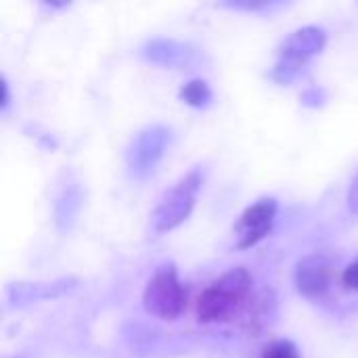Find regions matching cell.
<instances>
[{
  "mask_svg": "<svg viewBox=\"0 0 358 358\" xmlns=\"http://www.w3.org/2000/svg\"><path fill=\"white\" fill-rule=\"evenodd\" d=\"M252 285L254 279L243 266L231 268L201 292L197 300V321L224 323L235 319V315L248 304Z\"/></svg>",
  "mask_w": 358,
  "mask_h": 358,
  "instance_id": "6da1fadb",
  "label": "cell"
},
{
  "mask_svg": "<svg viewBox=\"0 0 358 358\" xmlns=\"http://www.w3.org/2000/svg\"><path fill=\"white\" fill-rule=\"evenodd\" d=\"M203 176L199 170H191L182 178H178L157 201L151 212V227L155 233H166L180 227L193 212L197 203V195L201 191Z\"/></svg>",
  "mask_w": 358,
  "mask_h": 358,
  "instance_id": "7a4b0ae2",
  "label": "cell"
},
{
  "mask_svg": "<svg viewBox=\"0 0 358 358\" xmlns=\"http://www.w3.org/2000/svg\"><path fill=\"white\" fill-rule=\"evenodd\" d=\"M143 306L151 317L174 321L187 306V289L178 279L174 264L159 266L143 292Z\"/></svg>",
  "mask_w": 358,
  "mask_h": 358,
  "instance_id": "3957f363",
  "label": "cell"
},
{
  "mask_svg": "<svg viewBox=\"0 0 358 358\" xmlns=\"http://www.w3.org/2000/svg\"><path fill=\"white\" fill-rule=\"evenodd\" d=\"M325 42H327L325 29L315 25L300 27L294 34H289L279 48L273 78L285 84L292 82L304 69V65L325 48Z\"/></svg>",
  "mask_w": 358,
  "mask_h": 358,
  "instance_id": "277c9868",
  "label": "cell"
},
{
  "mask_svg": "<svg viewBox=\"0 0 358 358\" xmlns=\"http://www.w3.org/2000/svg\"><path fill=\"white\" fill-rule=\"evenodd\" d=\"M170 143V130L164 126H147L141 130L126 153L128 168L134 176H147L155 170L157 162L164 157Z\"/></svg>",
  "mask_w": 358,
  "mask_h": 358,
  "instance_id": "5b68a950",
  "label": "cell"
},
{
  "mask_svg": "<svg viewBox=\"0 0 358 358\" xmlns=\"http://www.w3.org/2000/svg\"><path fill=\"white\" fill-rule=\"evenodd\" d=\"M277 218V201L273 197H262L243 210L233 227L237 250H248L260 243L273 229Z\"/></svg>",
  "mask_w": 358,
  "mask_h": 358,
  "instance_id": "8992f818",
  "label": "cell"
},
{
  "mask_svg": "<svg viewBox=\"0 0 358 358\" xmlns=\"http://www.w3.org/2000/svg\"><path fill=\"white\" fill-rule=\"evenodd\" d=\"M334 264L327 254L304 256L296 266V287L306 298H323L331 287Z\"/></svg>",
  "mask_w": 358,
  "mask_h": 358,
  "instance_id": "52a82bcc",
  "label": "cell"
},
{
  "mask_svg": "<svg viewBox=\"0 0 358 358\" xmlns=\"http://www.w3.org/2000/svg\"><path fill=\"white\" fill-rule=\"evenodd\" d=\"M149 59L157 61V63H166V65H176L182 59H187V50L185 46L176 44V42H166V40H155L147 46L145 52Z\"/></svg>",
  "mask_w": 358,
  "mask_h": 358,
  "instance_id": "ba28073f",
  "label": "cell"
},
{
  "mask_svg": "<svg viewBox=\"0 0 358 358\" xmlns=\"http://www.w3.org/2000/svg\"><path fill=\"white\" fill-rule=\"evenodd\" d=\"M63 283V281H61ZM61 283H52V285H17V294H15V300H38V298H48V296H59V294H63L67 287H69V283L71 281H67V285H63V287H57V285H61Z\"/></svg>",
  "mask_w": 358,
  "mask_h": 358,
  "instance_id": "9c48e42d",
  "label": "cell"
},
{
  "mask_svg": "<svg viewBox=\"0 0 358 358\" xmlns=\"http://www.w3.org/2000/svg\"><path fill=\"white\" fill-rule=\"evenodd\" d=\"M180 99L185 103L193 105V107H201V105H206L212 99V92H210V86L203 80H191L189 84L182 86Z\"/></svg>",
  "mask_w": 358,
  "mask_h": 358,
  "instance_id": "30bf717a",
  "label": "cell"
},
{
  "mask_svg": "<svg viewBox=\"0 0 358 358\" xmlns=\"http://www.w3.org/2000/svg\"><path fill=\"white\" fill-rule=\"evenodd\" d=\"M262 358H300V352L289 340H275L264 346Z\"/></svg>",
  "mask_w": 358,
  "mask_h": 358,
  "instance_id": "8fae6325",
  "label": "cell"
},
{
  "mask_svg": "<svg viewBox=\"0 0 358 358\" xmlns=\"http://www.w3.org/2000/svg\"><path fill=\"white\" fill-rule=\"evenodd\" d=\"M342 283H344L348 289L358 292V258L352 264H348V266L344 268V273H342Z\"/></svg>",
  "mask_w": 358,
  "mask_h": 358,
  "instance_id": "7c38bea8",
  "label": "cell"
},
{
  "mask_svg": "<svg viewBox=\"0 0 358 358\" xmlns=\"http://www.w3.org/2000/svg\"><path fill=\"white\" fill-rule=\"evenodd\" d=\"M348 208L358 214V174L357 178L352 180V187H350V191H348Z\"/></svg>",
  "mask_w": 358,
  "mask_h": 358,
  "instance_id": "4fadbf2b",
  "label": "cell"
},
{
  "mask_svg": "<svg viewBox=\"0 0 358 358\" xmlns=\"http://www.w3.org/2000/svg\"><path fill=\"white\" fill-rule=\"evenodd\" d=\"M8 105V86H6V80H2V107Z\"/></svg>",
  "mask_w": 358,
  "mask_h": 358,
  "instance_id": "5bb4252c",
  "label": "cell"
}]
</instances>
